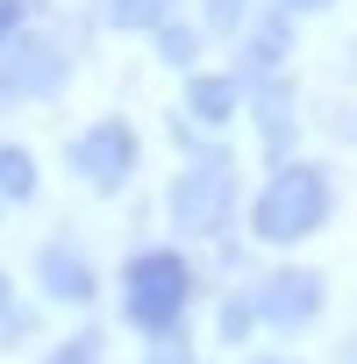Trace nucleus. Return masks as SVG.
Masks as SVG:
<instances>
[{
    "label": "nucleus",
    "mask_w": 357,
    "mask_h": 364,
    "mask_svg": "<svg viewBox=\"0 0 357 364\" xmlns=\"http://www.w3.org/2000/svg\"><path fill=\"white\" fill-rule=\"evenodd\" d=\"M143 364H193V343H186V328H164V336H150V357Z\"/></svg>",
    "instance_id": "nucleus-17"
},
{
    "label": "nucleus",
    "mask_w": 357,
    "mask_h": 364,
    "mask_svg": "<svg viewBox=\"0 0 357 364\" xmlns=\"http://www.w3.org/2000/svg\"><path fill=\"white\" fill-rule=\"evenodd\" d=\"M100 350H107V343H100V328H79V336H65L43 364H100Z\"/></svg>",
    "instance_id": "nucleus-15"
},
{
    "label": "nucleus",
    "mask_w": 357,
    "mask_h": 364,
    "mask_svg": "<svg viewBox=\"0 0 357 364\" xmlns=\"http://www.w3.org/2000/svg\"><path fill=\"white\" fill-rule=\"evenodd\" d=\"M186 300H193V264L178 250H136L122 264V321L143 336L186 328Z\"/></svg>",
    "instance_id": "nucleus-2"
},
{
    "label": "nucleus",
    "mask_w": 357,
    "mask_h": 364,
    "mask_svg": "<svg viewBox=\"0 0 357 364\" xmlns=\"http://www.w3.org/2000/svg\"><path fill=\"white\" fill-rule=\"evenodd\" d=\"M329 215H336V178L321 164H300V157H279L272 178H265V193H250V229L272 250L307 243Z\"/></svg>",
    "instance_id": "nucleus-1"
},
{
    "label": "nucleus",
    "mask_w": 357,
    "mask_h": 364,
    "mask_svg": "<svg viewBox=\"0 0 357 364\" xmlns=\"http://www.w3.org/2000/svg\"><path fill=\"white\" fill-rule=\"evenodd\" d=\"M250 22V0H208V36H236Z\"/></svg>",
    "instance_id": "nucleus-16"
},
{
    "label": "nucleus",
    "mask_w": 357,
    "mask_h": 364,
    "mask_svg": "<svg viewBox=\"0 0 357 364\" xmlns=\"http://www.w3.org/2000/svg\"><path fill=\"white\" fill-rule=\"evenodd\" d=\"M150 36H157V58H164V65H201V29H186V22L164 15Z\"/></svg>",
    "instance_id": "nucleus-12"
},
{
    "label": "nucleus",
    "mask_w": 357,
    "mask_h": 364,
    "mask_svg": "<svg viewBox=\"0 0 357 364\" xmlns=\"http://www.w3.org/2000/svg\"><path fill=\"white\" fill-rule=\"evenodd\" d=\"M164 15H171V0H107V22L114 29H136V36H150Z\"/></svg>",
    "instance_id": "nucleus-13"
},
{
    "label": "nucleus",
    "mask_w": 357,
    "mask_h": 364,
    "mask_svg": "<svg viewBox=\"0 0 357 364\" xmlns=\"http://www.w3.org/2000/svg\"><path fill=\"white\" fill-rule=\"evenodd\" d=\"M0 200H36V157L22 143H0Z\"/></svg>",
    "instance_id": "nucleus-11"
},
{
    "label": "nucleus",
    "mask_w": 357,
    "mask_h": 364,
    "mask_svg": "<svg viewBox=\"0 0 357 364\" xmlns=\"http://www.w3.org/2000/svg\"><path fill=\"white\" fill-rule=\"evenodd\" d=\"M164 215L178 236H222L236 215V157L229 150H193V164L171 178Z\"/></svg>",
    "instance_id": "nucleus-3"
},
{
    "label": "nucleus",
    "mask_w": 357,
    "mask_h": 364,
    "mask_svg": "<svg viewBox=\"0 0 357 364\" xmlns=\"http://www.w3.org/2000/svg\"><path fill=\"white\" fill-rule=\"evenodd\" d=\"M236 107H243V79L236 72H193L186 79V122L222 129V122H236Z\"/></svg>",
    "instance_id": "nucleus-9"
},
{
    "label": "nucleus",
    "mask_w": 357,
    "mask_h": 364,
    "mask_svg": "<svg viewBox=\"0 0 357 364\" xmlns=\"http://www.w3.org/2000/svg\"><path fill=\"white\" fill-rule=\"evenodd\" d=\"M250 307H257V328L300 336V328L321 321V307H329V279H321L314 264H279V272L250 293Z\"/></svg>",
    "instance_id": "nucleus-5"
},
{
    "label": "nucleus",
    "mask_w": 357,
    "mask_h": 364,
    "mask_svg": "<svg viewBox=\"0 0 357 364\" xmlns=\"http://www.w3.org/2000/svg\"><path fill=\"white\" fill-rule=\"evenodd\" d=\"M22 15H29V0H0V50L22 36Z\"/></svg>",
    "instance_id": "nucleus-18"
},
{
    "label": "nucleus",
    "mask_w": 357,
    "mask_h": 364,
    "mask_svg": "<svg viewBox=\"0 0 357 364\" xmlns=\"http://www.w3.org/2000/svg\"><path fill=\"white\" fill-rule=\"evenodd\" d=\"M65 164L86 178V186H100V193H122L129 178H136V164H143V136H136L122 114H107V122H93L86 136H72Z\"/></svg>",
    "instance_id": "nucleus-4"
},
{
    "label": "nucleus",
    "mask_w": 357,
    "mask_h": 364,
    "mask_svg": "<svg viewBox=\"0 0 357 364\" xmlns=\"http://www.w3.org/2000/svg\"><path fill=\"white\" fill-rule=\"evenodd\" d=\"M65 86V50L43 36H15L0 50V107H22V100H50Z\"/></svg>",
    "instance_id": "nucleus-6"
},
{
    "label": "nucleus",
    "mask_w": 357,
    "mask_h": 364,
    "mask_svg": "<svg viewBox=\"0 0 357 364\" xmlns=\"http://www.w3.org/2000/svg\"><path fill=\"white\" fill-rule=\"evenodd\" d=\"M8 314H15V279L0 272V321H8Z\"/></svg>",
    "instance_id": "nucleus-20"
},
{
    "label": "nucleus",
    "mask_w": 357,
    "mask_h": 364,
    "mask_svg": "<svg viewBox=\"0 0 357 364\" xmlns=\"http://www.w3.org/2000/svg\"><path fill=\"white\" fill-rule=\"evenodd\" d=\"M250 364H300V357H250Z\"/></svg>",
    "instance_id": "nucleus-21"
},
{
    "label": "nucleus",
    "mask_w": 357,
    "mask_h": 364,
    "mask_svg": "<svg viewBox=\"0 0 357 364\" xmlns=\"http://www.w3.org/2000/svg\"><path fill=\"white\" fill-rule=\"evenodd\" d=\"M236 43H243V65H250V72H279L286 50H293V22H286V8H279V15H250V22L236 29Z\"/></svg>",
    "instance_id": "nucleus-10"
},
{
    "label": "nucleus",
    "mask_w": 357,
    "mask_h": 364,
    "mask_svg": "<svg viewBox=\"0 0 357 364\" xmlns=\"http://www.w3.org/2000/svg\"><path fill=\"white\" fill-rule=\"evenodd\" d=\"M286 15H321V8H336V0H279Z\"/></svg>",
    "instance_id": "nucleus-19"
},
{
    "label": "nucleus",
    "mask_w": 357,
    "mask_h": 364,
    "mask_svg": "<svg viewBox=\"0 0 357 364\" xmlns=\"http://www.w3.org/2000/svg\"><path fill=\"white\" fill-rule=\"evenodd\" d=\"M243 100H250V114H257V143L272 150V164H279V157H293V129H300L293 79H279V72H257V86H243Z\"/></svg>",
    "instance_id": "nucleus-7"
},
{
    "label": "nucleus",
    "mask_w": 357,
    "mask_h": 364,
    "mask_svg": "<svg viewBox=\"0 0 357 364\" xmlns=\"http://www.w3.org/2000/svg\"><path fill=\"white\" fill-rule=\"evenodd\" d=\"M36 286H43L50 307H93V293H100L86 250H72V243H43L36 250Z\"/></svg>",
    "instance_id": "nucleus-8"
},
{
    "label": "nucleus",
    "mask_w": 357,
    "mask_h": 364,
    "mask_svg": "<svg viewBox=\"0 0 357 364\" xmlns=\"http://www.w3.org/2000/svg\"><path fill=\"white\" fill-rule=\"evenodd\" d=\"M257 336V307H250V293H229L222 300V343L236 350V343H250Z\"/></svg>",
    "instance_id": "nucleus-14"
}]
</instances>
